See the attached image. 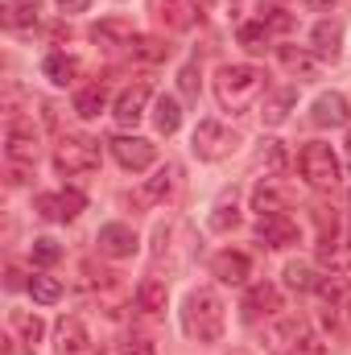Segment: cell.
Returning <instances> with one entry per match:
<instances>
[{"instance_id": "1", "label": "cell", "mask_w": 351, "mask_h": 355, "mask_svg": "<svg viewBox=\"0 0 351 355\" xmlns=\"http://www.w3.org/2000/svg\"><path fill=\"white\" fill-rule=\"evenodd\" d=\"M264 347L273 355H323L327 343L310 327L306 314H281L264 327Z\"/></svg>"}, {"instance_id": "2", "label": "cell", "mask_w": 351, "mask_h": 355, "mask_svg": "<svg viewBox=\"0 0 351 355\" xmlns=\"http://www.w3.org/2000/svg\"><path fill=\"white\" fill-rule=\"evenodd\" d=\"M261 91L264 71L252 62H232V67H219V75H215V99L223 112H248Z\"/></svg>"}, {"instance_id": "3", "label": "cell", "mask_w": 351, "mask_h": 355, "mask_svg": "<svg viewBox=\"0 0 351 355\" xmlns=\"http://www.w3.org/2000/svg\"><path fill=\"white\" fill-rule=\"evenodd\" d=\"M223 322H228V314H223V297L215 289H194L186 297L182 327H186V335L194 343H219L223 339Z\"/></svg>"}, {"instance_id": "4", "label": "cell", "mask_w": 351, "mask_h": 355, "mask_svg": "<svg viewBox=\"0 0 351 355\" xmlns=\"http://www.w3.org/2000/svg\"><path fill=\"white\" fill-rule=\"evenodd\" d=\"M298 174L306 178V186H314V190H335L339 186V157L331 153V145L310 141L298 153Z\"/></svg>"}, {"instance_id": "5", "label": "cell", "mask_w": 351, "mask_h": 355, "mask_svg": "<svg viewBox=\"0 0 351 355\" xmlns=\"http://www.w3.org/2000/svg\"><path fill=\"white\" fill-rule=\"evenodd\" d=\"M54 166L62 174H91L99 166V141H91V137H62L58 153H54Z\"/></svg>"}, {"instance_id": "6", "label": "cell", "mask_w": 351, "mask_h": 355, "mask_svg": "<svg viewBox=\"0 0 351 355\" xmlns=\"http://www.w3.org/2000/svg\"><path fill=\"white\" fill-rule=\"evenodd\" d=\"M190 149H194L203 162H219V157H228V153L236 149V132H232V128H223L219 120H203V124L194 128Z\"/></svg>"}, {"instance_id": "7", "label": "cell", "mask_w": 351, "mask_h": 355, "mask_svg": "<svg viewBox=\"0 0 351 355\" xmlns=\"http://www.w3.org/2000/svg\"><path fill=\"white\" fill-rule=\"evenodd\" d=\"M108 149H112V157H116L124 170H132V174H141V170H149V166L157 162V145H149L145 137H112Z\"/></svg>"}, {"instance_id": "8", "label": "cell", "mask_w": 351, "mask_h": 355, "mask_svg": "<svg viewBox=\"0 0 351 355\" xmlns=\"http://www.w3.org/2000/svg\"><path fill=\"white\" fill-rule=\"evenodd\" d=\"M4 153L17 166H33V157H37V132H33L29 120H21V116L8 120V128H4Z\"/></svg>"}, {"instance_id": "9", "label": "cell", "mask_w": 351, "mask_h": 355, "mask_svg": "<svg viewBox=\"0 0 351 355\" xmlns=\"http://www.w3.org/2000/svg\"><path fill=\"white\" fill-rule=\"evenodd\" d=\"M83 207H87V198H83L79 190H58V194H42V198H37V215H42V219H58V223L79 219Z\"/></svg>"}, {"instance_id": "10", "label": "cell", "mask_w": 351, "mask_h": 355, "mask_svg": "<svg viewBox=\"0 0 351 355\" xmlns=\"http://www.w3.org/2000/svg\"><path fill=\"white\" fill-rule=\"evenodd\" d=\"M95 244H99L103 257H112V261H128V257L137 252V232H132L128 223H103L99 236H95Z\"/></svg>"}, {"instance_id": "11", "label": "cell", "mask_w": 351, "mask_h": 355, "mask_svg": "<svg viewBox=\"0 0 351 355\" xmlns=\"http://www.w3.org/2000/svg\"><path fill=\"white\" fill-rule=\"evenodd\" d=\"M54 347H58V355H99L95 352V343H91L87 327L79 322V318H58V327H54Z\"/></svg>"}, {"instance_id": "12", "label": "cell", "mask_w": 351, "mask_h": 355, "mask_svg": "<svg viewBox=\"0 0 351 355\" xmlns=\"http://www.w3.org/2000/svg\"><path fill=\"white\" fill-rule=\"evenodd\" d=\"M240 310H244V322H261V318H273L277 310H281V293H277V285H252L248 293H244V302H240Z\"/></svg>"}, {"instance_id": "13", "label": "cell", "mask_w": 351, "mask_h": 355, "mask_svg": "<svg viewBox=\"0 0 351 355\" xmlns=\"http://www.w3.org/2000/svg\"><path fill=\"white\" fill-rule=\"evenodd\" d=\"M310 120H314L318 128H343V124L351 120L348 95H339V91H327V95H318V99H314V112H310Z\"/></svg>"}, {"instance_id": "14", "label": "cell", "mask_w": 351, "mask_h": 355, "mask_svg": "<svg viewBox=\"0 0 351 355\" xmlns=\"http://www.w3.org/2000/svg\"><path fill=\"white\" fill-rule=\"evenodd\" d=\"M257 236L268 248H289V244H298V223L289 215H261L257 219Z\"/></svg>"}, {"instance_id": "15", "label": "cell", "mask_w": 351, "mask_h": 355, "mask_svg": "<svg viewBox=\"0 0 351 355\" xmlns=\"http://www.w3.org/2000/svg\"><path fill=\"white\" fill-rule=\"evenodd\" d=\"M149 95H153L149 83H132V87H124L120 91V99H116V112H112V116H116L124 128L137 124V120L145 116V107H149Z\"/></svg>"}, {"instance_id": "16", "label": "cell", "mask_w": 351, "mask_h": 355, "mask_svg": "<svg viewBox=\"0 0 351 355\" xmlns=\"http://www.w3.org/2000/svg\"><path fill=\"white\" fill-rule=\"evenodd\" d=\"M153 12L166 29H190L198 21V0H153Z\"/></svg>"}, {"instance_id": "17", "label": "cell", "mask_w": 351, "mask_h": 355, "mask_svg": "<svg viewBox=\"0 0 351 355\" xmlns=\"http://www.w3.org/2000/svg\"><path fill=\"white\" fill-rule=\"evenodd\" d=\"M132 37H137V33H132V25H128V21H120V17H108V21H99V25L91 29V42H95V46H103V50H116V46H124V50H128V46H132Z\"/></svg>"}, {"instance_id": "18", "label": "cell", "mask_w": 351, "mask_h": 355, "mask_svg": "<svg viewBox=\"0 0 351 355\" xmlns=\"http://www.w3.org/2000/svg\"><path fill=\"white\" fill-rule=\"evenodd\" d=\"M310 50L318 54V58H339V50H343V25L339 21H318L314 25V33H310Z\"/></svg>"}, {"instance_id": "19", "label": "cell", "mask_w": 351, "mask_h": 355, "mask_svg": "<svg viewBox=\"0 0 351 355\" xmlns=\"http://www.w3.org/2000/svg\"><path fill=\"white\" fill-rule=\"evenodd\" d=\"M248 257L244 252H219L215 261H211V272L223 281V285H244L248 281Z\"/></svg>"}, {"instance_id": "20", "label": "cell", "mask_w": 351, "mask_h": 355, "mask_svg": "<svg viewBox=\"0 0 351 355\" xmlns=\"http://www.w3.org/2000/svg\"><path fill=\"white\" fill-rule=\"evenodd\" d=\"M166 302H170V289H166V281H157V277H145V281L137 285V306H141L145 314H162V310H166Z\"/></svg>"}, {"instance_id": "21", "label": "cell", "mask_w": 351, "mask_h": 355, "mask_svg": "<svg viewBox=\"0 0 351 355\" xmlns=\"http://www.w3.org/2000/svg\"><path fill=\"white\" fill-rule=\"evenodd\" d=\"M293 103H298V91H293V87L273 91V95L264 99V107H261V120H264V124H273V128H277V124H281V120L289 116V107H293Z\"/></svg>"}, {"instance_id": "22", "label": "cell", "mask_w": 351, "mask_h": 355, "mask_svg": "<svg viewBox=\"0 0 351 355\" xmlns=\"http://www.w3.org/2000/svg\"><path fill=\"white\" fill-rule=\"evenodd\" d=\"M318 265L331 268V272H348V265H351V248H343L335 236H323V244H318Z\"/></svg>"}, {"instance_id": "23", "label": "cell", "mask_w": 351, "mask_h": 355, "mask_svg": "<svg viewBox=\"0 0 351 355\" xmlns=\"http://www.w3.org/2000/svg\"><path fill=\"white\" fill-rule=\"evenodd\" d=\"M252 211L257 215H285V198H281V190L273 182H261L252 190Z\"/></svg>"}, {"instance_id": "24", "label": "cell", "mask_w": 351, "mask_h": 355, "mask_svg": "<svg viewBox=\"0 0 351 355\" xmlns=\"http://www.w3.org/2000/svg\"><path fill=\"white\" fill-rule=\"evenodd\" d=\"M166 54H170V46H162L157 37H141V33H137L132 46H128V58H132V62H162Z\"/></svg>"}, {"instance_id": "25", "label": "cell", "mask_w": 351, "mask_h": 355, "mask_svg": "<svg viewBox=\"0 0 351 355\" xmlns=\"http://www.w3.org/2000/svg\"><path fill=\"white\" fill-rule=\"evenodd\" d=\"M42 71H46V79H50V83H58V87H67V83L75 79V71H79V62H75V58H67V54H50V58L42 62Z\"/></svg>"}, {"instance_id": "26", "label": "cell", "mask_w": 351, "mask_h": 355, "mask_svg": "<svg viewBox=\"0 0 351 355\" xmlns=\"http://www.w3.org/2000/svg\"><path fill=\"white\" fill-rule=\"evenodd\" d=\"M103 103H108V91L99 87V83H91V87H83L75 95V112H79L83 120H95V116L103 112Z\"/></svg>"}, {"instance_id": "27", "label": "cell", "mask_w": 351, "mask_h": 355, "mask_svg": "<svg viewBox=\"0 0 351 355\" xmlns=\"http://www.w3.org/2000/svg\"><path fill=\"white\" fill-rule=\"evenodd\" d=\"M153 124H157V132H178V124H182V107H178V99L170 95H162L157 99V107H153Z\"/></svg>"}, {"instance_id": "28", "label": "cell", "mask_w": 351, "mask_h": 355, "mask_svg": "<svg viewBox=\"0 0 351 355\" xmlns=\"http://www.w3.org/2000/svg\"><path fill=\"white\" fill-rule=\"evenodd\" d=\"M29 293H33V302L54 306V302L62 297V285H58L54 277H46V272H33V277H29Z\"/></svg>"}, {"instance_id": "29", "label": "cell", "mask_w": 351, "mask_h": 355, "mask_svg": "<svg viewBox=\"0 0 351 355\" xmlns=\"http://www.w3.org/2000/svg\"><path fill=\"white\" fill-rule=\"evenodd\" d=\"M285 281H289V289H298V293H314V289H318L314 268L302 265V261H289V265H285Z\"/></svg>"}, {"instance_id": "30", "label": "cell", "mask_w": 351, "mask_h": 355, "mask_svg": "<svg viewBox=\"0 0 351 355\" xmlns=\"http://www.w3.org/2000/svg\"><path fill=\"white\" fill-rule=\"evenodd\" d=\"M277 54H281V62H285V67H289L293 75H302V79H314V71H318V67H314V58H310L306 50H293V46H281Z\"/></svg>"}, {"instance_id": "31", "label": "cell", "mask_w": 351, "mask_h": 355, "mask_svg": "<svg viewBox=\"0 0 351 355\" xmlns=\"http://www.w3.org/2000/svg\"><path fill=\"white\" fill-rule=\"evenodd\" d=\"M170 190H174V166H166L162 174L149 178V182H145V190H141V198H145V202H162Z\"/></svg>"}, {"instance_id": "32", "label": "cell", "mask_w": 351, "mask_h": 355, "mask_svg": "<svg viewBox=\"0 0 351 355\" xmlns=\"http://www.w3.org/2000/svg\"><path fill=\"white\" fill-rule=\"evenodd\" d=\"M268 33H273V29H268L264 21H257V25H244V29H240V42H244V50L264 54V50H268Z\"/></svg>"}, {"instance_id": "33", "label": "cell", "mask_w": 351, "mask_h": 355, "mask_svg": "<svg viewBox=\"0 0 351 355\" xmlns=\"http://www.w3.org/2000/svg\"><path fill=\"white\" fill-rule=\"evenodd\" d=\"M12 322H17V331L25 335V343H29V352H33V343H42V335H46V327H42V318H37V314L29 318L25 310H17V314H12Z\"/></svg>"}, {"instance_id": "34", "label": "cell", "mask_w": 351, "mask_h": 355, "mask_svg": "<svg viewBox=\"0 0 351 355\" xmlns=\"http://www.w3.org/2000/svg\"><path fill=\"white\" fill-rule=\"evenodd\" d=\"M37 8H42V0H4V12H8V21H12V25L33 21V17H37Z\"/></svg>"}, {"instance_id": "35", "label": "cell", "mask_w": 351, "mask_h": 355, "mask_svg": "<svg viewBox=\"0 0 351 355\" xmlns=\"http://www.w3.org/2000/svg\"><path fill=\"white\" fill-rule=\"evenodd\" d=\"M236 223H240L236 198H223V202L215 207V215H211V227H215V232H228V227H236Z\"/></svg>"}, {"instance_id": "36", "label": "cell", "mask_w": 351, "mask_h": 355, "mask_svg": "<svg viewBox=\"0 0 351 355\" xmlns=\"http://www.w3.org/2000/svg\"><path fill=\"white\" fill-rule=\"evenodd\" d=\"M62 257V248L54 240H33V265H54Z\"/></svg>"}, {"instance_id": "37", "label": "cell", "mask_w": 351, "mask_h": 355, "mask_svg": "<svg viewBox=\"0 0 351 355\" xmlns=\"http://www.w3.org/2000/svg\"><path fill=\"white\" fill-rule=\"evenodd\" d=\"M215 21H236V8H240V0H207L203 4Z\"/></svg>"}, {"instance_id": "38", "label": "cell", "mask_w": 351, "mask_h": 355, "mask_svg": "<svg viewBox=\"0 0 351 355\" xmlns=\"http://www.w3.org/2000/svg\"><path fill=\"white\" fill-rule=\"evenodd\" d=\"M261 21L268 25V29H281V33H285V29H293V17H289L285 8H264Z\"/></svg>"}, {"instance_id": "39", "label": "cell", "mask_w": 351, "mask_h": 355, "mask_svg": "<svg viewBox=\"0 0 351 355\" xmlns=\"http://www.w3.org/2000/svg\"><path fill=\"white\" fill-rule=\"evenodd\" d=\"M120 355H153V343H149L145 335H128V339L120 343Z\"/></svg>"}, {"instance_id": "40", "label": "cell", "mask_w": 351, "mask_h": 355, "mask_svg": "<svg viewBox=\"0 0 351 355\" xmlns=\"http://www.w3.org/2000/svg\"><path fill=\"white\" fill-rule=\"evenodd\" d=\"M178 79H182V95H186V99H194V95H198V71H194V67H186Z\"/></svg>"}, {"instance_id": "41", "label": "cell", "mask_w": 351, "mask_h": 355, "mask_svg": "<svg viewBox=\"0 0 351 355\" xmlns=\"http://www.w3.org/2000/svg\"><path fill=\"white\" fill-rule=\"evenodd\" d=\"M58 8H62V12H87L91 0H58Z\"/></svg>"}, {"instance_id": "42", "label": "cell", "mask_w": 351, "mask_h": 355, "mask_svg": "<svg viewBox=\"0 0 351 355\" xmlns=\"http://www.w3.org/2000/svg\"><path fill=\"white\" fill-rule=\"evenodd\" d=\"M306 4H310V8H331L335 0H306Z\"/></svg>"}, {"instance_id": "43", "label": "cell", "mask_w": 351, "mask_h": 355, "mask_svg": "<svg viewBox=\"0 0 351 355\" xmlns=\"http://www.w3.org/2000/svg\"><path fill=\"white\" fill-rule=\"evenodd\" d=\"M348 162H351V132H348Z\"/></svg>"}, {"instance_id": "44", "label": "cell", "mask_w": 351, "mask_h": 355, "mask_svg": "<svg viewBox=\"0 0 351 355\" xmlns=\"http://www.w3.org/2000/svg\"><path fill=\"white\" fill-rule=\"evenodd\" d=\"M348 322H351V302H348Z\"/></svg>"}]
</instances>
